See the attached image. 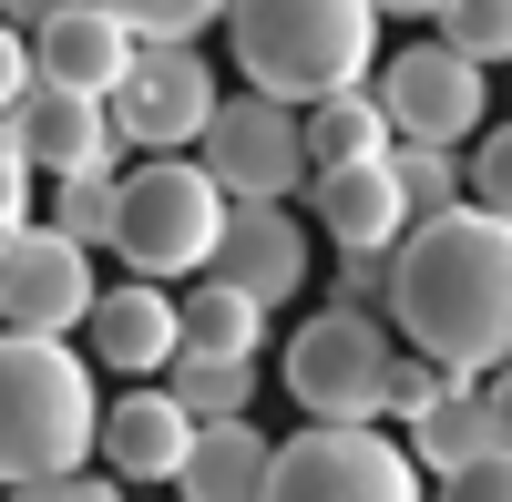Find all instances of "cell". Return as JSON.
<instances>
[{
	"instance_id": "cell-35",
	"label": "cell",
	"mask_w": 512,
	"mask_h": 502,
	"mask_svg": "<svg viewBox=\"0 0 512 502\" xmlns=\"http://www.w3.org/2000/svg\"><path fill=\"white\" fill-rule=\"evenodd\" d=\"M369 11H379V21H390V11H400V21H441L451 0H369Z\"/></svg>"
},
{
	"instance_id": "cell-14",
	"label": "cell",
	"mask_w": 512,
	"mask_h": 502,
	"mask_svg": "<svg viewBox=\"0 0 512 502\" xmlns=\"http://www.w3.org/2000/svg\"><path fill=\"white\" fill-rule=\"evenodd\" d=\"M195 441H205V421H195L175 390H123L103 410V462H113V482H185Z\"/></svg>"
},
{
	"instance_id": "cell-4",
	"label": "cell",
	"mask_w": 512,
	"mask_h": 502,
	"mask_svg": "<svg viewBox=\"0 0 512 502\" xmlns=\"http://www.w3.org/2000/svg\"><path fill=\"white\" fill-rule=\"evenodd\" d=\"M226 226H236V195L205 175V164H185V154H154V164H134L123 175V226H113V257L134 267V277H205L216 267V246H226Z\"/></svg>"
},
{
	"instance_id": "cell-3",
	"label": "cell",
	"mask_w": 512,
	"mask_h": 502,
	"mask_svg": "<svg viewBox=\"0 0 512 502\" xmlns=\"http://www.w3.org/2000/svg\"><path fill=\"white\" fill-rule=\"evenodd\" d=\"M236 72L267 103L318 113L338 93H369V52H379V11L369 0H236Z\"/></svg>"
},
{
	"instance_id": "cell-10",
	"label": "cell",
	"mask_w": 512,
	"mask_h": 502,
	"mask_svg": "<svg viewBox=\"0 0 512 502\" xmlns=\"http://www.w3.org/2000/svg\"><path fill=\"white\" fill-rule=\"evenodd\" d=\"M379 113H390L400 144H472L482 113H492V82H482V62H461L451 41H420V52L379 62Z\"/></svg>"
},
{
	"instance_id": "cell-28",
	"label": "cell",
	"mask_w": 512,
	"mask_h": 502,
	"mask_svg": "<svg viewBox=\"0 0 512 502\" xmlns=\"http://www.w3.org/2000/svg\"><path fill=\"white\" fill-rule=\"evenodd\" d=\"M441 390H451V369H441V359H420V349H400V369H390V421H420Z\"/></svg>"
},
{
	"instance_id": "cell-12",
	"label": "cell",
	"mask_w": 512,
	"mask_h": 502,
	"mask_svg": "<svg viewBox=\"0 0 512 502\" xmlns=\"http://www.w3.org/2000/svg\"><path fill=\"white\" fill-rule=\"evenodd\" d=\"M31 52H41V82H62V93H93V103H113L123 82H134V62H144V41L123 31L103 0H72L62 21H41L31 31Z\"/></svg>"
},
{
	"instance_id": "cell-25",
	"label": "cell",
	"mask_w": 512,
	"mask_h": 502,
	"mask_svg": "<svg viewBox=\"0 0 512 502\" xmlns=\"http://www.w3.org/2000/svg\"><path fill=\"white\" fill-rule=\"evenodd\" d=\"M103 11L134 31V41H195L205 21H226L236 0H103Z\"/></svg>"
},
{
	"instance_id": "cell-1",
	"label": "cell",
	"mask_w": 512,
	"mask_h": 502,
	"mask_svg": "<svg viewBox=\"0 0 512 502\" xmlns=\"http://www.w3.org/2000/svg\"><path fill=\"white\" fill-rule=\"evenodd\" d=\"M390 328L420 359H441L451 380H482L492 359H512V226L482 205L410 226Z\"/></svg>"
},
{
	"instance_id": "cell-5",
	"label": "cell",
	"mask_w": 512,
	"mask_h": 502,
	"mask_svg": "<svg viewBox=\"0 0 512 502\" xmlns=\"http://www.w3.org/2000/svg\"><path fill=\"white\" fill-rule=\"evenodd\" d=\"M390 369H400L390 318L318 308L287 339V400L308 410V421H328V431H379V421H390Z\"/></svg>"
},
{
	"instance_id": "cell-32",
	"label": "cell",
	"mask_w": 512,
	"mask_h": 502,
	"mask_svg": "<svg viewBox=\"0 0 512 502\" xmlns=\"http://www.w3.org/2000/svg\"><path fill=\"white\" fill-rule=\"evenodd\" d=\"M11 502H123V482H31V492H11Z\"/></svg>"
},
{
	"instance_id": "cell-33",
	"label": "cell",
	"mask_w": 512,
	"mask_h": 502,
	"mask_svg": "<svg viewBox=\"0 0 512 502\" xmlns=\"http://www.w3.org/2000/svg\"><path fill=\"white\" fill-rule=\"evenodd\" d=\"M482 400H492V451H512V369H502V380H482Z\"/></svg>"
},
{
	"instance_id": "cell-20",
	"label": "cell",
	"mask_w": 512,
	"mask_h": 502,
	"mask_svg": "<svg viewBox=\"0 0 512 502\" xmlns=\"http://www.w3.org/2000/svg\"><path fill=\"white\" fill-rule=\"evenodd\" d=\"M256 349H267V308L205 277L185 298V359H256Z\"/></svg>"
},
{
	"instance_id": "cell-30",
	"label": "cell",
	"mask_w": 512,
	"mask_h": 502,
	"mask_svg": "<svg viewBox=\"0 0 512 502\" xmlns=\"http://www.w3.org/2000/svg\"><path fill=\"white\" fill-rule=\"evenodd\" d=\"M31 175H41V164H31L11 134H0V236H21V226H31Z\"/></svg>"
},
{
	"instance_id": "cell-11",
	"label": "cell",
	"mask_w": 512,
	"mask_h": 502,
	"mask_svg": "<svg viewBox=\"0 0 512 502\" xmlns=\"http://www.w3.org/2000/svg\"><path fill=\"white\" fill-rule=\"evenodd\" d=\"M41 175H113V154H123V134H113V103H93V93H62V82H31V103L0 123Z\"/></svg>"
},
{
	"instance_id": "cell-16",
	"label": "cell",
	"mask_w": 512,
	"mask_h": 502,
	"mask_svg": "<svg viewBox=\"0 0 512 502\" xmlns=\"http://www.w3.org/2000/svg\"><path fill=\"white\" fill-rule=\"evenodd\" d=\"M205 277L236 287V298H256V308H287L297 287H308V236H297L287 205H236V226H226V246H216Z\"/></svg>"
},
{
	"instance_id": "cell-34",
	"label": "cell",
	"mask_w": 512,
	"mask_h": 502,
	"mask_svg": "<svg viewBox=\"0 0 512 502\" xmlns=\"http://www.w3.org/2000/svg\"><path fill=\"white\" fill-rule=\"evenodd\" d=\"M72 11V0H0V21H11V31H41V21H62Z\"/></svg>"
},
{
	"instance_id": "cell-15",
	"label": "cell",
	"mask_w": 512,
	"mask_h": 502,
	"mask_svg": "<svg viewBox=\"0 0 512 502\" xmlns=\"http://www.w3.org/2000/svg\"><path fill=\"white\" fill-rule=\"evenodd\" d=\"M308 216L338 236V257H390V246H410V195H400L390 164H328L308 185Z\"/></svg>"
},
{
	"instance_id": "cell-29",
	"label": "cell",
	"mask_w": 512,
	"mask_h": 502,
	"mask_svg": "<svg viewBox=\"0 0 512 502\" xmlns=\"http://www.w3.org/2000/svg\"><path fill=\"white\" fill-rule=\"evenodd\" d=\"M31 82H41V52H31V31H11V21H0V123H11V113L31 103Z\"/></svg>"
},
{
	"instance_id": "cell-26",
	"label": "cell",
	"mask_w": 512,
	"mask_h": 502,
	"mask_svg": "<svg viewBox=\"0 0 512 502\" xmlns=\"http://www.w3.org/2000/svg\"><path fill=\"white\" fill-rule=\"evenodd\" d=\"M338 298L328 308H369V318H390V298H400V246H390V257H338Z\"/></svg>"
},
{
	"instance_id": "cell-22",
	"label": "cell",
	"mask_w": 512,
	"mask_h": 502,
	"mask_svg": "<svg viewBox=\"0 0 512 502\" xmlns=\"http://www.w3.org/2000/svg\"><path fill=\"white\" fill-rule=\"evenodd\" d=\"M164 390H175L195 421H246V400H256V359H175V369H164Z\"/></svg>"
},
{
	"instance_id": "cell-27",
	"label": "cell",
	"mask_w": 512,
	"mask_h": 502,
	"mask_svg": "<svg viewBox=\"0 0 512 502\" xmlns=\"http://www.w3.org/2000/svg\"><path fill=\"white\" fill-rule=\"evenodd\" d=\"M472 205L512 226V123H492V134H482V154H472Z\"/></svg>"
},
{
	"instance_id": "cell-19",
	"label": "cell",
	"mask_w": 512,
	"mask_h": 502,
	"mask_svg": "<svg viewBox=\"0 0 512 502\" xmlns=\"http://www.w3.org/2000/svg\"><path fill=\"white\" fill-rule=\"evenodd\" d=\"M400 134H390V113H379V93H338L308 113V164L328 175V164H390Z\"/></svg>"
},
{
	"instance_id": "cell-31",
	"label": "cell",
	"mask_w": 512,
	"mask_h": 502,
	"mask_svg": "<svg viewBox=\"0 0 512 502\" xmlns=\"http://www.w3.org/2000/svg\"><path fill=\"white\" fill-rule=\"evenodd\" d=\"M441 502H512V451H482V462H461L441 482Z\"/></svg>"
},
{
	"instance_id": "cell-24",
	"label": "cell",
	"mask_w": 512,
	"mask_h": 502,
	"mask_svg": "<svg viewBox=\"0 0 512 502\" xmlns=\"http://www.w3.org/2000/svg\"><path fill=\"white\" fill-rule=\"evenodd\" d=\"M441 41H451V52L461 62H512V0H451V11H441Z\"/></svg>"
},
{
	"instance_id": "cell-21",
	"label": "cell",
	"mask_w": 512,
	"mask_h": 502,
	"mask_svg": "<svg viewBox=\"0 0 512 502\" xmlns=\"http://www.w3.org/2000/svg\"><path fill=\"white\" fill-rule=\"evenodd\" d=\"M390 175H400V195H410V226L461 216V205H472V164H461L451 144H400V154H390Z\"/></svg>"
},
{
	"instance_id": "cell-2",
	"label": "cell",
	"mask_w": 512,
	"mask_h": 502,
	"mask_svg": "<svg viewBox=\"0 0 512 502\" xmlns=\"http://www.w3.org/2000/svg\"><path fill=\"white\" fill-rule=\"evenodd\" d=\"M103 410L113 400L93 390V359H82V349L0 328V482H11V492L72 482L103 451Z\"/></svg>"
},
{
	"instance_id": "cell-7",
	"label": "cell",
	"mask_w": 512,
	"mask_h": 502,
	"mask_svg": "<svg viewBox=\"0 0 512 502\" xmlns=\"http://www.w3.org/2000/svg\"><path fill=\"white\" fill-rule=\"evenodd\" d=\"M205 175H216L236 205H287L318 185L308 164V113L297 103H267V93H236L216 123H205Z\"/></svg>"
},
{
	"instance_id": "cell-23",
	"label": "cell",
	"mask_w": 512,
	"mask_h": 502,
	"mask_svg": "<svg viewBox=\"0 0 512 502\" xmlns=\"http://www.w3.org/2000/svg\"><path fill=\"white\" fill-rule=\"evenodd\" d=\"M52 226H62L72 246H113V226H123V175H72L62 205H52Z\"/></svg>"
},
{
	"instance_id": "cell-8",
	"label": "cell",
	"mask_w": 512,
	"mask_h": 502,
	"mask_svg": "<svg viewBox=\"0 0 512 502\" xmlns=\"http://www.w3.org/2000/svg\"><path fill=\"white\" fill-rule=\"evenodd\" d=\"M93 308H103L93 246H72L62 226L0 236V328H21V339H72V328H93Z\"/></svg>"
},
{
	"instance_id": "cell-13",
	"label": "cell",
	"mask_w": 512,
	"mask_h": 502,
	"mask_svg": "<svg viewBox=\"0 0 512 502\" xmlns=\"http://www.w3.org/2000/svg\"><path fill=\"white\" fill-rule=\"evenodd\" d=\"M93 359L113 369V380H154V369H175V359H185V298H164L154 277L103 287V308H93Z\"/></svg>"
},
{
	"instance_id": "cell-18",
	"label": "cell",
	"mask_w": 512,
	"mask_h": 502,
	"mask_svg": "<svg viewBox=\"0 0 512 502\" xmlns=\"http://www.w3.org/2000/svg\"><path fill=\"white\" fill-rule=\"evenodd\" d=\"M482 451H492V400H482V380H451V390L410 421V462L431 472V482H451L461 462H482Z\"/></svg>"
},
{
	"instance_id": "cell-17",
	"label": "cell",
	"mask_w": 512,
	"mask_h": 502,
	"mask_svg": "<svg viewBox=\"0 0 512 502\" xmlns=\"http://www.w3.org/2000/svg\"><path fill=\"white\" fill-rule=\"evenodd\" d=\"M267 472H277V441L256 421H205L195 462H185V502H267Z\"/></svg>"
},
{
	"instance_id": "cell-6",
	"label": "cell",
	"mask_w": 512,
	"mask_h": 502,
	"mask_svg": "<svg viewBox=\"0 0 512 502\" xmlns=\"http://www.w3.org/2000/svg\"><path fill=\"white\" fill-rule=\"evenodd\" d=\"M267 502H431V492H420V462H410L400 441L308 421L297 441H277Z\"/></svg>"
},
{
	"instance_id": "cell-9",
	"label": "cell",
	"mask_w": 512,
	"mask_h": 502,
	"mask_svg": "<svg viewBox=\"0 0 512 502\" xmlns=\"http://www.w3.org/2000/svg\"><path fill=\"white\" fill-rule=\"evenodd\" d=\"M216 113H226V93H216V72H205L195 41H144L134 82L113 93V134L144 144V154H185V144H205Z\"/></svg>"
}]
</instances>
